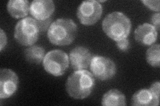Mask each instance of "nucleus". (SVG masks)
Wrapping results in <instances>:
<instances>
[{
  "label": "nucleus",
  "instance_id": "1",
  "mask_svg": "<svg viewBox=\"0 0 160 106\" xmlns=\"http://www.w3.org/2000/svg\"><path fill=\"white\" fill-rule=\"evenodd\" d=\"M95 87V78L87 70H76L68 77L66 91L70 97L83 99L91 94Z\"/></svg>",
  "mask_w": 160,
  "mask_h": 106
},
{
  "label": "nucleus",
  "instance_id": "2",
  "mask_svg": "<svg viewBox=\"0 0 160 106\" xmlns=\"http://www.w3.org/2000/svg\"><path fill=\"white\" fill-rule=\"evenodd\" d=\"M78 27L71 19H58L48 31V38L52 44L64 46L71 44L76 37Z\"/></svg>",
  "mask_w": 160,
  "mask_h": 106
},
{
  "label": "nucleus",
  "instance_id": "3",
  "mask_svg": "<svg viewBox=\"0 0 160 106\" xmlns=\"http://www.w3.org/2000/svg\"><path fill=\"white\" fill-rule=\"evenodd\" d=\"M102 29L108 37L118 41L128 37L131 32L132 23L124 13L115 12L105 17Z\"/></svg>",
  "mask_w": 160,
  "mask_h": 106
},
{
  "label": "nucleus",
  "instance_id": "4",
  "mask_svg": "<svg viewBox=\"0 0 160 106\" xmlns=\"http://www.w3.org/2000/svg\"><path fill=\"white\" fill-rule=\"evenodd\" d=\"M39 34L37 20L32 17L20 20L15 27V39L23 46H32L38 40Z\"/></svg>",
  "mask_w": 160,
  "mask_h": 106
},
{
  "label": "nucleus",
  "instance_id": "5",
  "mask_svg": "<svg viewBox=\"0 0 160 106\" xmlns=\"http://www.w3.org/2000/svg\"><path fill=\"white\" fill-rule=\"evenodd\" d=\"M68 55L62 50H53L48 52L43 61L45 70L54 76H61L69 67Z\"/></svg>",
  "mask_w": 160,
  "mask_h": 106
},
{
  "label": "nucleus",
  "instance_id": "6",
  "mask_svg": "<svg viewBox=\"0 0 160 106\" xmlns=\"http://www.w3.org/2000/svg\"><path fill=\"white\" fill-rule=\"evenodd\" d=\"M89 68L94 78L102 81L112 78L117 70L116 64L112 60L98 55L93 57Z\"/></svg>",
  "mask_w": 160,
  "mask_h": 106
},
{
  "label": "nucleus",
  "instance_id": "7",
  "mask_svg": "<svg viewBox=\"0 0 160 106\" xmlns=\"http://www.w3.org/2000/svg\"><path fill=\"white\" fill-rule=\"evenodd\" d=\"M103 12L102 4L98 1L88 0L83 2L78 8L77 16L80 23L85 25H92L101 18Z\"/></svg>",
  "mask_w": 160,
  "mask_h": 106
},
{
  "label": "nucleus",
  "instance_id": "8",
  "mask_svg": "<svg viewBox=\"0 0 160 106\" xmlns=\"http://www.w3.org/2000/svg\"><path fill=\"white\" fill-rule=\"evenodd\" d=\"M19 79L17 74L11 69L2 68L0 70V98H9L18 90Z\"/></svg>",
  "mask_w": 160,
  "mask_h": 106
},
{
  "label": "nucleus",
  "instance_id": "9",
  "mask_svg": "<svg viewBox=\"0 0 160 106\" xmlns=\"http://www.w3.org/2000/svg\"><path fill=\"white\" fill-rule=\"evenodd\" d=\"M93 56L87 48L78 46L71 50L69 60L75 70H85L89 67Z\"/></svg>",
  "mask_w": 160,
  "mask_h": 106
},
{
  "label": "nucleus",
  "instance_id": "10",
  "mask_svg": "<svg viewBox=\"0 0 160 106\" xmlns=\"http://www.w3.org/2000/svg\"><path fill=\"white\" fill-rule=\"evenodd\" d=\"M54 10L55 5L52 0H34L30 4V13L39 21L50 18Z\"/></svg>",
  "mask_w": 160,
  "mask_h": 106
},
{
  "label": "nucleus",
  "instance_id": "11",
  "mask_svg": "<svg viewBox=\"0 0 160 106\" xmlns=\"http://www.w3.org/2000/svg\"><path fill=\"white\" fill-rule=\"evenodd\" d=\"M136 41L145 46H150L156 42L158 39V31L154 26L150 23L140 25L134 32Z\"/></svg>",
  "mask_w": 160,
  "mask_h": 106
},
{
  "label": "nucleus",
  "instance_id": "12",
  "mask_svg": "<svg viewBox=\"0 0 160 106\" xmlns=\"http://www.w3.org/2000/svg\"><path fill=\"white\" fill-rule=\"evenodd\" d=\"M159 98L156 96L149 89H141L135 93L132 98V105L157 106L159 105Z\"/></svg>",
  "mask_w": 160,
  "mask_h": 106
},
{
  "label": "nucleus",
  "instance_id": "13",
  "mask_svg": "<svg viewBox=\"0 0 160 106\" xmlns=\"http://www.w3.org/2000/svg\"><path fill=\"white\" fill-rule=\"evenodd\" d=\"M7 8L11 16L20 19L28 16L30 5L27 0H10L8 3Z\"/></svg>",
  "mask_w": 160,
  "mask_h": 106
},
{
  "label": "nucleus",
  "instance_id": "14",
  "mask_svg": "<svg viewBox=\"0 0 160 106\" xmlns=\"http://www.w3.org/2000/svg\"><path fill=\"white\" fill-rule=\"evenodd\" d=\"M102 105L104 106L126 105V96L117 89H112L103 95Z\"/></svg>",
  "mask_w": 160,
  "mask_h": 106
},
{
  "label": "nucleus",
  "instance_id": "15",
  "mask_svg": "<svg viewBox=\"0 0 160 106\" xmlns=\"http://www.w3.org/2000/svg\"><path fill=\"white\" fill-rule=\"evenodd\" d=\"M45 52L46 51L43 47L34 45L25 50V58L27 61L30 63L39 64L43 61Z\"/></svg>",
  "mask_w": 160,
  "mask_h": 106
},
{
  "label": "nucleus",
  "instance_id": "16",
  "mask_svg": "<svg viewBox=\"0 0 160 106\" xmlns=\"http://www.w3.org/2000/svg\"><path fill=\"white\" fill-rule=\"evenodd\" d=\"M146 60L148 64L153 67H159L160 47L159 44H153L147 50Z\"/></svg>",
  "mask_w": 160,
  "mask_h": 106
},
{
  "label": "nucleus",
  "instance_id": "17",
  "mask_svg": "<svg viewBox=\"0 0 160 106\" xmlns=\"http://www.w3.org/2000/svg\"><path fill=\"white\" fill-rule=\"evenodd\" d=\"M52 20L51 17L49 18V19H47L46 20H42V21L37 20V22H38V25L40 33L46 32V31H48L50 25H51V24L52 23Z\"/></svg>",
  "mask_w": 160,
  "mask_h": 106
},
{
  "label": "nucleus",
  "instance_id": "18",
  "mask_svg": "<svg viewBox=\"0 0 160 106\" xmlns=\"http://www.w3.org/2000/svg\"><path fill=\"white\" fill-rule=\"evenodd\" d=\"M142 2L149 9L153 10V11L157 12L159 13V1L156 0V1H150V0H143Z\"/></svg>",
  "mask_w": 160,
  "mask_h": 106
},
{
  "label": "nucleus",
  "instance_id": "19",
  "mask_svg": "<svg viewBox=\"0 0 160 106\" xmlns=\"http://www.w3.org/2000/svg\"><path fill=\"white\" fill-rule=\"evenodd\" d=\"M116 46L119 50L126 52L130 48V43L128 38H126L116 41Z\"/></svg>",
  "mask_w": 160,
  "mask_h": 106
},
{
  "label": "nucleus",
  "instance_id": "20",
  "mask_svg": "<svg viewBox=\"0 0 160 106\" xmlns=\"http://www.w3.org/2000/svg\"><path fill=\"white\" fill-rule=\"evenodd\" d=\"M151 22L152 25L153 26L155 27V28L156 29L157 31H159V22H160V14L159 13H155L152 15V16L151 17Z\"/></svg>",
  "mask_w": 160,
  "mask_h": 106
},
{
  "label": "nucleus",
  "instance_id": "21",
  "mask_svg": "<svg viewBox=\"0 0 160 106\" xmlns=\"http://www.w3.org/2000/svg\"><path fill=\"white\" fill-rule=\"evenodd\" d=\"M149 90L158 98H159V91H160V83L159 82H154L149 88Z\"/></svg>",
  "mask_w": 160,
  "mask_h": 106
},
{
  "label": "nucleus",
  "instance_id": "22",
  "mask_svg": "<svg viewBox=\"0 0 160 106\" xmlns=\"http://www.w3.org/2000/svg\"><path fill=\"white\" fill-rule=\"evenodd\" d=\"M7 44V37L6 33H4L3 29L0 30V50L2 51L4 47H6Z\"/></svg>",
  "mask_w": 160,
  "mask_h": 106
}]
</instances>
